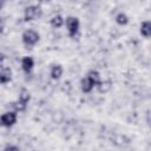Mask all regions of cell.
<instances>
[{"label": "cell", "mask_w": 151, "mask_h": 151, "mask_svg": "<svg viewBox=\"0 0 151 151\" xmlns=\"http://www.w3.org/2000/svg\"><path fill=\"white\" fill-rule=\"evenodd\" d=\"M65 25H66V29H67V33L71 38L76 37L79 32V27H80V22H79V19L77 17H67L66 20H65Z\"/></svg>", "instance_id": "cell-1"}, {"label": "cell", "mask_w": 151, "mask_h": 151, "mask_svg": "<svg viewBox=\"0 0 151 151\" xmlns=\"http://www.w3.org/2000/svg\"><path fill=\"white\" fill-rule=\"evenodd\" d=\"M22 42L26 45V46H28V47H31V46H34L38 41H39V39H40V35H39V33L37 32V31H34V29H26L24 33H22Z\"/></svg>", "instance_id": "cell-2"}, {"label": "cell", "mask_w": 151, "mask_h": 151, "mask_svg": "<svg viewBox=\"0 0 151 151\" xmlns=\"http://www.w3.org/2000/svg\"><path fill=\"white\" fill-rule=\"evenodd\" d=\"M41 13H42V11H41L40 6L31 5V6H27L24 11V19H25V21L35 20L41 15Z\"/></svg>", "instance_id": "cell-3"}, {"label": "cell", "mask_w": 151, "mask_h": 151, "mask_svg": "<svg viewBox=\"0 0 151 151\" xmlns=\"http://www.w3.org/2000/svg\"><path fill=\"white\" fill-rule=\"evenodd\" d=\"M17 119H18V116H17V112L15 111H8V112H5L4 114L0 116V123L1 125L4 126H13L15 123H17Z\"/></svg>", "instance_id": "cell-4"}, {"label": "cell", "mask_w": 151, "mask_h": 151, "mask_svg": "<svg viewBox=\"0 0 151 151\" xmlns=\"http://www.w3.org/2000/svg\"><path fill=\"white\" fill-rule=\"evenodd\" d=\"M34 67V60L32 57H24L21 59V68L25 73H29Z\"/></svg>", "instance_id": "cell-5"}, {"label": "cell", "mask_w": 151, "mask_h": 151, "mask_svg": "<svg viewBox=\"0 0 151 151\" xmlns=\"http://www.w3.org/2000/svg\"><path fill=\"white\" fill-rule=\"evenodd\" d=\"M12 79V71L8 67H2L0 70V84H6Z\"/></svg>", "instance_id": "cell-6"}, {"label": "cell", "mask_w": 151, "mask_h": 151, "mask_svg": "<svg viewBox=\"0 0 151 151\" xmlns=\"http://www.w3.org/2000/svg\"><path fill=\"white\" fill-rule=\"evenodd\" d=\"M87 78L91 80V83L93 84V86H98V85L101 83L100 74H99V72L96 71V70H91V71H88V73H87Z\"/></svg>", "instance_id": "cell-7"}, {"label": "cell", "mask_w": 151, "mask_h": 151, "mask_svg": "<svg viewBox=\"0 0 151 151\" xmlns=\"http://www.w3.org/2000/svg\"><path fill=\"white\" fill-rule=\"evenodd\" d=\"M140 34L144 38H150L151 35V22L149 20H145L140 24Z\"/></svg>", "instance_id": "cell-8"}, {"label": "cell", "mask_w": 151, "mask_h": 151, "mask_svg": "<svg viewBox=\"0 0 151 151\" xmlns=\"http://www.w3.org/2000/svg\"><path fill=\"white\" fill-rule=\"evenodd\" d=\"M80 86H81V91L84 92V93H88V92H91L92 90H93V84L91 83V80L87 78V77H85V78H83L81 79V81H80Z\"/></svg>", "instance_id": "cell-9"}, {"label": "cell", "mask_w": 151, "mask_h": 151, "mask_svg": "<svg viewBox=\"0 0 151 151\" xmlns=\"http://www.w3.org/2000/svg\"><path fill=\"white\" fill-rule=\"evenodd\" d=\"M63 72H64V70H63L61 65H53L51 68V78L54 80L59 79L63 76Z\"/></svg>", "instance_id": "cell-10"}, {"label": "cell", "mask_w": 151, "mask_h": 151, "mask_svg": "<svg viewBox=\"0 0 151 151\" xmlns=\"http://www.w3.org/2000/svg\"><path fill=\"white\" fill-rule=\"evenodd\" d=\"M50 24H51V26L53 27V28H60L64 24H65V20H64V18L61 17V15H54L52 19H51V21H50Z\"/></svg>", "instance_id": "cell-11"}, {"label": "cell", "mask_w": 151, "mask_h": 151, "mask_svg": "<svg viewBox=\"0 0 151 151\" xmlns=\"http://www.w3.org/2000/svg\"><path fill=\"white\" fill-rule=\"evenodd\" d=\"M29 99H31V94H29L28 90L21 88V91H20V93H19V99H18V101H20V103L27 105V103L29 101Z\"/></svg>", "instance_id": "cell-12"}, {"label": "cell", "mask_w": 151, "mask_h": 151, "mask_svg": "<svg viewBox=\"0 0 151 151\" xmlns=\"http://www.w3.org/2000/svg\"><path fill=\"white\" fill-rule=\"evenodd\" d=\"M116 22H117L118 25L124 26V25H126V24L129 22V18H127V15H126L125 13L120 12V13H118V14L116 15Z\"/></svg>", "instance_id": "cell-13"}, {"label": "cell", "mask_w": 151, "mask_h": 151, "mask_svg": "<svg viewBox=\"0 0 151 151\" xmlns=\"http://www.w3.org/2000/svg\"><path fill=\"white\" fill-rule=\"evenodd\" d=\"M97 87H98L99 92H101V93H105V92L110 91V88H111V81H109V80H105V81H103V80H101V83H100V84H99Z\"/></svg>", "instance_id": "cell-14"}, {"label": "cell", "mask_w": 151, "mask_h": 151, "mask_svg": "<svg viewBox=\"0 0 151 151\" xmlns=\"http://www.w3.org/2000/svg\"><path fill=\"white\" fill-rule=\"evenodd\" d=\"M13 107L15 109V112H18V111H24L26 109V105L20 103V101H17V103L13 104Z\"/></svg>", "instance_id": "cell-15"}, {"label": "cell", "mask_w": 151, "mask_h": 151, "mask_svg": "<svg viewBox=\"0 0 151 151\" xmlns=\"http://www.w3.org/2000/svg\"><path fill=\"white\" fill-rule=\"evenodd\" d=\"M4 151H6V150H4Z\"/></svg>", "instance_id": "cell-16"}, {"label": "cell", "mask_w": 151, "mask_h": 151, "mask_svg": "<svg viewBox=\"0 0 151 151\" xmlns=\"http://www.w3.org/2000/svg\"><path fill=\"white\" fill-rule=\"evenodd\" d=\"M0 125H1V123H0Z\"/></svg>", "instance_id": "cell-17"}]
</instances>
